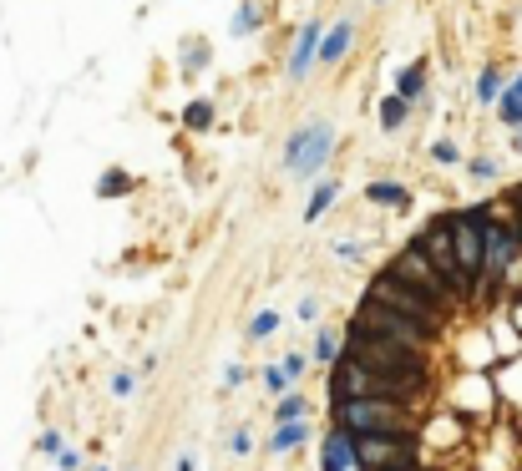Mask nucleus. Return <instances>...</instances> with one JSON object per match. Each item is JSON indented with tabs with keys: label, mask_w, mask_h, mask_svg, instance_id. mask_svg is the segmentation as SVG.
Returning a JSON list of instances; mask_svg holds the SVG:
<instances>
[{
	"label": "nucleus",
	"mask_w": 522,
	"mask_h": 471,
	"mask_svg": "<svg viewBox=\"0 0 522 471\" xmlns=\"http://www.w3.org/2000/svg\"><path fill=\"white\" fill-rule=\"evenodd\" d=\"M386 269H396L401 279H411V284H416V289H426L431 299H441V304L452 309V314H457V309L467 304V299H462V294H457L452 284H446V274H441V269H436V264H431V259H426L421 249H416V244H406V249H401V254H396V259H391Z\"/></svg>",
	"instance_id": "6e6552de"
},
{
	"label": "nucleus",
	"mask_w": 522,
	"mask_h": 471,
	"mask_svg": "<svg viewBox=\"0 0 522 471\" xmlns=\"http://www.w3.org/2000/svg\"><path fill=\"white\" fill-rule=\"evenodd\" d=\"M396 97H406L411 107L426 97V61H411V66L396 71Z\"/></svg>",
	"instance_id": "4468645a"
},
{
	"label": "nucleus",
	"mask_w": 522,
	"mask_h": 471,
	"mask_svg": "<svg viewBox=\"0 0 522 471\" xmlns=\"http://www.w3.org/2000/svg\"><path fill=\"white\" fill-rule=\"evenodd\" d=\"M279 330V314L274 309H264V314H254V320H249V340H269Z\"/></svg>",
	"instance_id": "393cba45"
},
{
	"label": "nucleus",
	"mask_w": 522,
	"mask_h": 471,
	"mask_svg": "<svg viewBox=\"0 0 522 471\" xmlns=\"http://www.w3.org/2000/svg\"><path fill=\"white\" fill-rule=\"evenodd\" d=\"M512 325H517V335H522V294L512 299Z\"/></svg>",
	"instance_id": "f704fd0d"
},
{
	"label": "nucleus",
	"mask_w": 522,
	"mask_h": 471,
	"mask_svg": "<svg viewBox=\"0 0 522 471\" xmlns=\"http://www.w3.org/2000/svg\"><path fill=\"white\" fill-rule=\"evenodd\" d=\"M365 203H381V208H411V193L401 183H365Z\"/></svg>",
	"instance_id": "dca6fc26"
},
{
	"label": "nucleus",
	"mask_w": 522,
	"mask_h": 471,
	"mask_svg": "<svg viewBox=\"0 0 522 471\" xmlns=\"http://www.w3.org/2000/svg\"><path fill=\"white\" fill-rule=\"evenodd\" d=\"M355 46V26L350 21H335L330 26V36H320V61L325 66H335V61H345V51Z\"/></svg>",
	"instance_id": "ddd939ff"
},
{
	"label": "nucleus",
	"mask_w": 522,
	"mask_h": 471,
	"mask_svg": "<svg viewBox=\"0 0 522 471\" xmlns=\"http://www.w3.org/2000/svg\"><path fill=\"white\" fill-rule=\"evenodd\" d=\"M391 471H421V466H391Z\"/></svg>",
	"instance_id": "58836bf2"
},
{
	"label": "nucleus",
	"mask_w": 522,
	"mask_h": 471,
	"mask_svg": "<svg viewBox=\"0 0 522 471\" xmlns=\"http://www.w3.org/2000/svg\"><path fill=\"white\" fill-rule=\"evenodd\" d=\"M132 390H137V375L132 370H117L112 375V396H132Z\"/></svg>",
	"instance_id": "c756f323"
},
{
	"label": "nucleus",
	"mask_w": 522,
	"mask_h": 471,
	"mask_svg": "<svg viewBox=\"0 0 522 471\" xmlns=\"http://www.w3.org/2000/svg\"><path fill=\"white\" fill-rule=\"evenodd\" d=\"M507 87H512V92H517V97H522V71H517V76H512V82H507Z\"/></svg>",
	"instance_id": "e433bc0d"
},
{
	"label": "nucleus",
	"mask_w": 522,
	"mask_h": 471,
	"mask_svg": "<svg viewBox=\"0 0 522 471\" xmlns=\"http://www.w3.org/2000/svg\"><path fill=\"white\" fill-rule=\"evenodd\" d=\"M310 441V421H284L279 431H274V441H269V451H279V456H294Z\"/></svg>",
	"instance_id": "2eb2a0df"
},
{
	"label": "nucleus",
	"mask_w": 522,
	"mask_h": 471,
	"mask_svg": "<svg viewBox=\"0 0 522 471\" xmlns=\"http://www.w3.org/2000/svg\"><path fill=\"white\" fill-rule=\"evenodd\" d=\"M517 259H522V239H517L512 213H492L487 208V223H482V294L497 289L512 274Z\"/></svg>",
	"instance_id": "20e7f679"
},
{
	"label": "nucleus",
	"mask_w": 522,
	"mask_h": 471,
	"mask_svg": "<svg viewBox=\"0 0 522 471\" xmlns=\"http://www.w3.org/2000/svg\"><path fill=\"white\" fill-rule=\"evenodd\" d=\"M416 249L446 274V284H452L462 299H477V284L462 274V264H457V244H452V213H441V218H431L426 228H421V239H416Z\"/></svg>",
	"instance_id": "0eeeda50"
},
{
	"label": "nucleus",
	"mask_w": 522,
	"mask_h": 471,
	"mask_svg": "<svg viewBox=\"0 0 522 471\" xmlns=\"http://www.w3.org/2000/svg\"><path fill=\"white\" fill-rule=\"evenodd\" d=\"M178 471H198V461H193V451H183V456H178Z\"/></svg>",
	"instance_id": "c9c22d12"
},
{
	"label": "nucleus",
	"mask_w": 522,
	"mask_h": 471,
	"mask_svg": "<svg viewBox=\"0 0 522 471\" xmlns=\"http://www.w3.org/2000/svg\"><path fill=\"white\" fill-rule=\"evenodd\" d=\"M36 451H41V456H61V436H56V431H41V436H36Z\"/></svg>",
	"instance_id": "7c9ffc66"
},
{
	"label": "nucleus",
	"mask_w": 522,
	"mask_h": 471,
	"mask_svg": "<svg viewBox=\"0 0 522 471\" xmlns=\"http://www.w3.org/2000/svg\"><path fill=\"white\" fill-rule=\"evenodd\" d=\"M305 411H310V401H305V396H294V390L274 401V421H279V426H284V421H305Z\"/></svg>",
	"instance_id": "aec40b11"
},
{
	"label": "nucleus",
	"mask_w": 522,
	"mask_h": 471,
	"mask_svg": "<svg viewBox=\"0 0 522 471\" xmlns=\"http://www.w3.org/2000/svg\"><path fill=\"white\" fill-rule=\"evenodd\" d=\"M198 66H203V41H188V46H183V71L193 76Z\"/></svg>",
	"instance_id": "c85d7f7f"
},
{
	"label": "nucleus",
	"mask_w": 522,
	"mask_h": 471,
	"mask_svg": "<svg viewBox=\"0 0 522 471\" xmlns=\"http://www.w3.org/2000/svg\"><path fill=\"white\" fill-rule=\"evenodd\" d=\"M330 152H335V127L330 122H305L284 142V168H289V178H315L330 163Z\"/></svg>",
	"instance_id": "423d86ee"
},
{
	"label": "nucleus",
	"mask_w": 522,
	"mask_h": 471,
	"mask_svg": "<svg viewBox=\"0 0 522 471\" xmlns=\"http://www.w3.org/2000/svg\"><path fill=\"white\" fill-rule=\"evenodd\" d=\"M350 320L365 325V330H376V335H386V340H396V345H406V350H421V355H431V345H436V335L426 325H416L411 314H401V309H391L381 299H370V294L355 304Z\"/></svg>",
	"instance_id": "39448f33"
},
{
	"label": "nucleus",
	"mask_w": 522,
	"mask_h": 471,
	"mask_svg": "<svg viewBox=\"0 0 522 471\" xmlns=\"http://www.w3.org/2000/svg\"><path fill=\"white\" fill-rule=\"evenodd\" d=\"M264 385H269V390H274V396H284V390H289V385H294V380H289V370H284V365H279V360H274V365H269V370H264Z\"/></svg>",
	"instance_id": "a878e982"
},
{
	"label": "nucleus",
	"mask_w": 522,
	"mask_h": 471,
	"mask_svg": "<svg viewBox=\"0 0 522 471\" xmlns=\"http://www.w3.org/2000/svg\"><path fill=\"white\" fill-rule=\"evenodd\" d=\"M340 355H345V335H335V330H320V335H315V365H325V370H330Z\"/></svg>",
	"instance_id": "a211bd4d"
},
{
	"label": "nucleus",
	"mask_w": 522,
	"mask_h": 471,
	"mask_svg": "<svg viewBox=\"0 0 522 471\" xmlns=\"http://www.w3.org/2000/svg\"><path fill=\"white\" fill-rule=\"evenodd\" d=\"M370 299H381V304H391V309H401V314H411L416 325H426L436 340L446 335V325H452V309H446L441 299H431L426 289H416L411 279H401L396 269H381V274H370V289H365Z\"/></svg>",
	"instance_id": "7ed1b4c3"
},
{
	"label": "nucleus",
	"mask_w": 522,
	"mask_h": 471,
	"mask_svg": "<svg viewBox=\"0 0 522 471\" xmlns=\"http://www.w3.org/2000/svg\"><path fill=\"white\" fill-rule=\"evenodd\" d=\"M223 385H244V365H229V370H223Z\"/></svg>",
	"instance_id": "72a5a7b5"
},
{
	"label": "nucleus",
	"mask_w": 522,
	"mask_h": 471,
	"mask_svg": "<svg viewBox=\"0 0 522 471\" xmlns=\"http://www.w3.org/2000/svg\"><path fill=\"white\" fill-rule=\"evenodd\" d=\"M345 355L360 360L365 370H381V375H396V380H411L416 390H431V355L421 350H406L376 330H365V325H345Z\"/></svg>",
	"instance_id": "f257e3e1"
},
{
	"label": "nucleus",
	"mask_w": 522,
	"mask_h": 471,
	"mask_svg": "<svg viewBox=\"0 0 522 471\" xmlns=\"http://www.w3.org/2000/svg\"><path fill=\"white\" fill-rule=\"evenodd\" d=\"M330 426L350 431V436H416V406L406 401H381V396H360V401H335L330 406Z\"/></svg>",
	"instance_id": "f03ea898"
},
{
	"label": "nucleus",
	"mask_w": 522,
	"mask_h": 471,
	"mask_svg": "<svg viewBox=\"0 0 522 471\" xmlns=\"http://www.w3.org/2000/svg\"><path fill=\"white\" fill-rule=\"evenodd\" d=\"M56 461H61V471H77V466H82V456H77V451H66V446H61Z\"/></svg>",
	"instance_id": "473e14b6"
},
{
	"label": "nucleus",
	"mask_w": 522,
	"mask_h": 471,
	"mask_svg": "<svg viewBox=\"0 0 522 471\" xmlns=\"http://www.w3.org/2000/svg\"><path fill=\"white\" fill-rule=\"evenodd\" d=\"M497 117H502V127H507V132H522V97H517L512 87L502 92V102H497Z\"/></svg>",
	"instance_id": "4be33fe9"
},
{
	"label": "nucleus",
	"mask_w": 522,
	"mask_h": 471,
	"mask_svg": "<svg viewBox=\"0 0 522 471\" xmlns=\"http://www.w3.org/2000/svg\"><path fill=\"white\" fill-rule=\"evenodd\" d=\"M502 92H507V76H502L497 66H487V71L477 76V102L492 107V102H502Z\"/></svg>",
	"instance_id": "f3484780"
},
{
	"label": "nucleus",
	"mask_w": 522,
	"mask_h": 471,
	"mask_svg": "<svg viewBox=\"0 0 522 471\" xmlns=\"http://www.w3.org/2000/svg\"><path fill=\"white\" fill-rule=\"evenodd\" d=\"M183 127H188V132H208V127H213V102H193V107L183 112Z\"/></svg>",
	"instance_id": "5701e85b"
},
{
	"label": "nucleus",
	"mask_w": 522,
	"mask_h": 471,
	"mask_svg": "<svg viewBox=\"0 0 522 471\" xmlns=\"http://www.w3.org/2000/svg\"><path fill=\"white\" fill-rule=\"evenodd\" d=\"M467 173H472L477 183H492V178H497V163H492V157H472V163H467Z\"/></svg>",
	"instance_id": "bb28decb"
},
{
	"label": "nucleus",
	"mask_w": 522,
	"mask_h": 471,
	"mask_svg": "<svg viewBox=\"0 0 522 471\" xmlns=\"http://www.w3.org/2000/svg\"><path fill=\"white\" fill-rule=\"evenodd\" d=\"M97 471H102V466H97Z\"/></svg>",
	"instance_id": "ea45409f"
},
{
	"label": "nucleus",
	"mask_w": 522,
	"mask_h": 471,
	"mask_svg": "<svg viewBox=\"0 0 522 471\" xmlns=\"http://www.w3.org/2000/svg\"><path fill=\"white\" fill-rule=\"evenodd\" d=\"M406 117H411V102H406V97H386V102H381V127H386V132H401Z\"/></svg>",
	"instance_id": "6ab92c4d"
},
{
	"label": "nucleus",
	"mask_w": 522,
	"mask_h": 471,
	"mask_svg": "<svg viewBox=\"0 0 522 471\" xmlns=\"http://www.w3.org/2000/svg\"><path fill=\"white\" fill-rule=\"evenodd\" d=\"M431 157H436L441 168H457V163H462V147H457L452 137H436V142H431Z\"/></svg>",
	"instance_id": "b1692460"
},
{
	"label": "nucleus",
	"mask_w": 522,
	"mask_h": 471,
	"mask_svg": "<svg viewBox=\"0 0 522 471\" xmlns=\"http://www.w3.org/2000/svg\"><path fill=\"white\" fill-rule=\"evenodd\" d=\"M512 147H517V152H522V132H512Z\"/></svg>",
	"instance_id": "4c0bfd02"
},
{
	"label": "nucleus",
	"mask_w": 522,
	"mask_h": 471,
	"mask_svg": "<svg viewBox=\"0 0 522 471\" xmlns=\"http://www.w3.org/2000/svg\"><path fill=\"white\" fill-rule=\"evenodd\" d=\"M355 436L350 431H340V426H330L325 431V441H320V471H355Z\"/></svg>",
	"instance_id": "9b49d317"
},
{
	"label": "nucleus",
	"mask_w": 522,
	"mask_h": 471,
	"mask_svg": "<svg viewBox=\"0 0 522 471\" xmlns=\"http://www.w3.org/2000/svg\"><path fill=\"white\" fill-rule=\"evenodd\" d=\"M279 365H284V370H289V380H300V375H305V370H310V360H305V355H284V360H279Z\"/></svg>",
	"instance_id": "2f4dec72"
},
{
	"label": "nucleus",
	"mask_w": 522,
	"mask_h": 471,
	"mask_svg": "<svg viewBox=\"0 0 522 471\" xmlns=\"http://www.w3.org/2000/svg\"><path fill=\"white\" fill-rule=\"evenodd\" d=\"M335 198H340V183H335V178H330V183H320V188H315V198H310V208H305V223L325 218V208H330Z\"/></svg>",
	"instance_id": "412c9836"
},
{
	"label": "nucleus",
	"mask_w": 522,
	"mask_h": 471,
	"mask_svg": "<svg viewBox=\"0 0 522 471\" xmlns=\"http://www.w3.org/2000/svg\"><path fill=\"white\" fill-rule=\"evenodd\" d=\"M355 471H391L416 466V436H355Z\"/></svg>",
	"instance_id": "9d476101"
},
{
	"label": "nucleus",
	"mask_w": 522,
	"mask_h": 471,
	"mask_svg": "<svg viewBox=\"0 0 522 471\" xmlns=\"http://www.w3.org/2000/svg\"><path fill=\"white\" fill-rule=\"evenodd\" d=\"M320 21H305L300 26V36H294V51H289V82H300V76L310 71V61L320 56Z\"/></svg>",
	"instance_id": "f8f14e48"
},
{
	"label": "nucleus",
	"mask_w": 522,
	"mask_h": 471,
	"mask_svg": "<svg viewBox=\"0 0 522 471\" xmlns=\"http://www.w3.org/2000/svg\"><path fill=\"white\" fill-rule=\"evenodd\" d=\"M229 451H234V456H249V451H254V431H249V426H239V431L229 436Z\"/></svg>",
	"instance_id": "cd10ccee"
},
{
	"label": "nucleus",
	"mask_w": 522,
	"mask_h": 471,
	"mask_svg": "<svg viewBox=\"0 0 522 471\" xmlns=\"http://www.w3.org/2000/svg\"><path fill=\"white\" fill-rule=\"evenodd\" d=\"M482 223H487V203L452 213V244H457V264H462V274L477 284V299H482Z\"/></svg>",
	"instance_id": "1a4fd4ad"
}]
</instances>
